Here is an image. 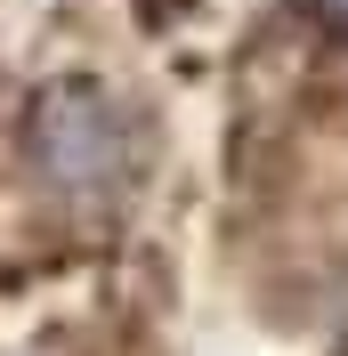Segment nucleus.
Masks as SVG:
<instances>
[{
	"mask_svg": "<svg viewBox=\"0 0 348 356\" xmlns=\"http://www.w3.org/2000/svg\"><path fill=\"white\" fill-rule=\"evenodd\" d=\"M33 146H41V170L57 178V186L97 195V186L122 178L130 130H122L113 97H97V89H49L41 113H33Z\"/></svg>",
	"mask_w": 348,
	"mask_h": 356,
	"instance_id": "obj_1",
	"label": "nucleus"
}]
</instances>
